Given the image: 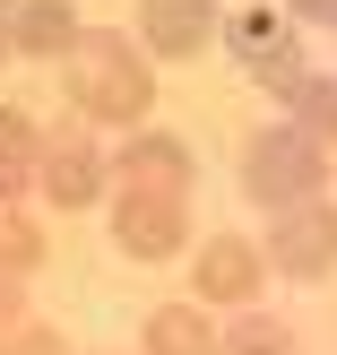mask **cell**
Wrapping results in <instances>:
<instances>
[{"label":"cell","mask_w":337,"mask_h":355,"mask_svg":"<svg viewBox=\"0 0 337 355\" xmlns=\"http://www.w3.org/2000/svg\"><path fill=\"white\" fill-rule=\"evenodd\" d=\"M147 104H156V69H147V52H138V35L78 26V44H69V113L138 130Z\"/></svg>","instance_id":"6da1fadb"},{"label":"cell","mask_w":337,"mask_h":355,"mask_svg":"<svg viewBox=\"0 0 337 355\" xmlns=\"http://www.w3.org/2000/svg\"><path fill=\"white\" fill-rule=\"evenodd\" d=\"M242 191H251L268 217L294 208V200H320V191H329V148H311L294 121H286V130H251V139H242Z\"/></svg>","instance_id":"7a4b0ae2"},{"label":"cell","mask_w":337,"mask_h":355,"mask_svg":"<svg viewBox=\"0 0 337 355\" xmlns=\"http://www.w3.org/2000/svg\"><path fill=\"white\" fill-rule=\"evenodd\" d=\"M217 44L234 52V61L251 69V87H268L277 104L311 78V61H303V26H294V17H277V9H234V17L217 26Z\"/></svg>","instance_id":"3957f363"},{"label":"cell","mask_w":337,"mask_h":355,"mask_svg":"<svg viewBox=\"0 0 337 355\" xmlns=\"http://www.w3.org/2000/svg\"><path fill=\"white\" fill-rule=\"evenodd\" d=\"M259 252H268L277 277H303V286H311V277H329V269H337V208H329V200L277 208V225H268Z\"/></svg>","instance_id":"277c9868"},{"label":"cell","mask_w":337,"mask_h":355,"mask_svg":"<svg viewBox=\"0 0 337 355\" xmlns=\"http://www.w3.org/2000/svg\"><path fill=\"white\" fill-rule=\"evenodd\" d=\"M104 182H113V156L95 148L86 130H44V165H35V191H44L52 208H95Z\"/></svg>","instance_id":"5b68a950"},{"label":"cell","mask_w":337,"mask_h":355,"mask_svg":"<svg viewBox=\"0 0 337 355\" xmlns=\"http://www.w3.org/2000/svg\"><path fill=\"white\" fill-rule=\"evenodd\" d=\"M113 173H121V191L190 200V182H199V156H190V139H173V130H147V121H138V130L113 148Z\"/></svg>","instance_id":"8992f818"},{"label":"cell","mask_w":337,"mask_h":355,"mask_svg":"<svg viewBox=\"0 0 337 355\" xmlns=\"http://www.w3.org/2000/svg\"><path fill=\"white\" fill-rule=\"evenodd\" d=\"M190 295H208V304H242V312H251L259 295H268V252H259L251 234H208V252L190 260Z\"/></svg>","instance_id":"52a82bcc"},{"label":"cell","mask_w":337,"mask_h":355,"mask_svg":"<svg viewBox=\"0 0 337 355\" xmlns=\"http://www.w3.org/2000/svg\"><path fill=\"white\" fill-rule=\"evenodd\" d=\"M190 234V200H156V191H121L113 200V243L130 260H173Z\"/></svg>","instance_id":"ba28073f"},{"label":"cell","mask_w":337,"mask_h":355,"mask_svg":"<svg viewBox=\"0 0 337 355\" xmlns=\"http://www.w3.org/2000/svg\"><path fill=\"white\" fill-rule=\"evenodd\" d=\"M217 26H225L217 0H138V44H147L156 61H190V52H208Z\"/></svg>","instance_id":"9c48e42d"},{"label":"cell","mask_w":337,"mask_h":355,"mask_svg":"<svg viewBox=\"0 0 337 355\" xmlns=\"http://www.w3.org/2000/svg\"><path fill=\"white\" fill-rule=\"evenodd\" d=\"M69 44H78V9L69 0H17V52L69 61Z\"/></svg>","instance_id":"30bf717a"},{"label":"cell","mask_w":337,"mask_h":355,"mask_svg":"<svg viewBox=\"0 0 337 355\" xmlns=\"http://www.w3.org/2000/svg\"><path fill=\"white\" fill-rule=\"evenodd\" d=\"M147 355H217L208 312H199V304H156V312H147Z\"/></svg>","instance_id":"8fae6325"},{"label":"cell","mask_w":337,"mask_h":355,"mask_svg":"<svg viewBox=\"0 0 337 355\" xmlns=\"http://www.w3.org/2000/svg\"><path fill=\"white\" fill-rule=\"evenodd\" d=\"M35 165H44V130H35L17 104H0V200H17V191L35 182Z\"/></svg>","instance_id":"7c38bea8"},{"label":"cell","mask_w":337,"mask_h":355,"mask_svg":"<svg viewBox=\"0 0 337 355\" xmlns=\"http://www.w3.org/2000/svg\"><path fill=\"white\" fill-rule=\"evenodd\" d=\"M286 113H294V130H303L311 148H337V69H311L286 96Z\"/></svg>","instance_id":"4fadbf2b"},{"label":"cell","mask_w":337,"mask_h":355,"mask_svg":"<svg viewBox=\"0 0 337 355\" xmlns=\"http://www.w3.org/2000/svg\"><path fill=\"white\" fill-rule=\"evenodd\" d=\"M217 355H303V347H294V329H286V321H268V312L251 304L234 329H217Z\"/></svg>","instance_id":"5bb4252c"},{"label":"cell","mask_w":337,"mask_h":355,"mask_svg":"<svg viewBox=\"0 0 337 355\" xmlns=\"http://www.w3.org/2000/svg\"><path fill=\"white\" fill-rule=\"evenodd\" d=\"M44 269V225L17 217V200H0V277H26Z\"/></svg>","instance_id":"9a60e30c"},{"label":"cell","mask_w":337,"mask_h":355,"mask_svg":"<svg viewBox=\"0 0 337 355\" xmlns=\"http://www.w3.org/2000/svg\"><path fill=\"white\" fill-rule=\"evenodd\" d=\"M0 355H61V338H52V329H35V321H17L9 338H0Z\"/></svg>","instance_id":"2e32d148"},{"label":"cell","mask_w":337,"mask_h":355,"mask_svg":"<svg viewBox=\"0 0 337 355\" xmlns=\"http://www.w3.org/2000/svg\"><path fill=\"white\" fill-rule=\"evenodd\" d=\"M294 26H337V0H286Z\"/></svg>","instance_id":"e0dca14e"},{"label":"cell","mask_w":337,"mask_h":355,"mask_svg":"<svg viewBox=\"0 0 337 355\" xmlns=\"http://www.w3.org/2000/svg\"><path fill=\"white\" fill-rule=\"evenodd\" d=\"M17 321H26V295H17V277H0V338H9Z\"/></svg>","instance_id":"ac0fdd59"},{"label":"cell","mask_w":337,"mask_h":355,"mask_svg":"<svg viewBox=\"0 0 337 355\" xmlns=\"http://www.w3.org/2000/svg\"><path fill=\"white\" fill-rule=\"evenodd\" d=\"M17 52V0H0V61Z\"/></svg>","instance_id":"d6986e66"}]
</instances>
